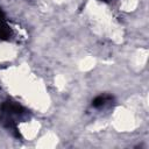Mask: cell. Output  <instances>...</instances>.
<instances>
[{"label":"cell","mask_w":149,"mask_h":149,"mask_svg":"<svg viewBox=\"0 0 149 149\" xmlns=\"http://www.w3.org/2000/svg\"><path fill=\"white\" fill-rule=\"evenodd\" d=\"M28 116V111L16 101L6 100L0 106V123L3 128L10 130L14 136L20 137L17 130V123L26 120Z\"/></svg>","instance_id":"1"},{"label":"cell","mask_w":149,"mask_h":149,"mask_svg":"<svg viewBox=\"0 0 149 149\" xmlns=\"http://www.w3.org/2000/svg\"><path fill=\"white\" fill-rule=\"evenodd\" d=\"M12 29L7 24L6 22V17H5V14L0 7V40L2 41H7L12 37Z\"/></svg>","instance_id":"2"},{"label":"cell","mask_w":149,"mask_h":149,"mask_svg":"<svg viewBox=\"0 0 149 149\" xmlns=\"http://www.w3.org/2000/svg\"><path fill=\"white\" fill-rule=\"evenodd\" d=\"M113 100V97L112 95H108V94H101V95H98L97 98L93 99L92 101V106L95 107V108H101L104 106H106L108 102H111Z\"/></svg>","instance_id":"3"},{"label":"cell","mask_w":149,"mask_h":149,"mask_svg":"<svg viewBox=\"0 0 149 149\" xmlns=\"http://www.w3.org/2000/svg\"><path fill=\"white\" fill-rule=\"evenodd\" d=\"M99 1H104V2H111V1H113V0H99Z\"/></svg>","instance_id":"4"}]
</instances>
